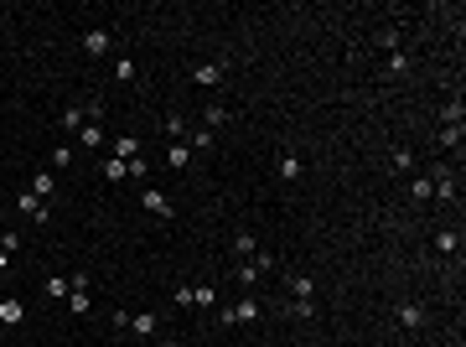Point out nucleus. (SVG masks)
<instances>
[{"mask_svg":"<svg viewBox=\"0 0 466 347\" xmlns=\"http://www.w3.org/2000/svg\"><path fill=\"white\" fill-rule=\"evenodd\" d=\"M26 322V306L21 301H0V326H21Z\"/></svg>","mask_w":466,"mask_h":347,"instance_id":"obj_14","label":"nucleus"},{"mask_svg":"<svg viewBox=\"0 0 466 347\" xmlns=\"http://www.w3.org/2000/svg\"><path fill=\"white\" fill-rule=\"evenodd\" d=\"M88 290H93V275H88V270H78V275H73V290H68V311L73 316H88L93 311V296H88Z\"/></svg>","mask_w":466,"mask_h":347,"instance_id":"obj_1","label":"nucleus"},{"mask_svg":"<svg viewBox=\"0 0 466 347\" xmlns=\"http://www.w3.org/2000/svg\"><path fill=\"white\" fill-rule=\"evenodd\" d=\"M384 68H389V73H404V68H409V52H404V47H399V52H389Z\"/></svg>","mask_w":466,"mask_h":347,"instance_id":"obj_23","label":"nucleus"},{"mask_svg":"<svg viewBox=\"0 0 466 347\" xmlns=\"http://www.w3.org/2000/svg\"><path fill=\"white\" fill-rule=\"evenodd\" d=\"M88 145H104V130L99 125H83V151H88Z\"/></svg>","mask_w":466,"mask_h":347,"instance_id":"obj_28","label":"nucleus"},{"mask_svg":"<svg viewBox=\"0 0 466 347\" xmlns=\"http://www.w3.org/2000/svg\"><path fill=\"white\" fill-rule=\"evenodd\" d=\"M223 125H228V104H218V99H208V109H202V130L212 135V130H223Z\"/></svg>","mask_w":466,"mask_h":347,"instance_id":"obj_11","label":"nucleus"},{"mask_svg":"<svg viewBox=\"0 0 466 347\" xmlns=\"http://www.w3.org/2000/svg\"><path fill=\"white\" fill-rule=\"evenodd\" d=\"M52 166H58V171H62V166H73V145H52Z\"/></svg>","mask_w":466,"mask_h":347,"instance_id":"obj_27","label":"nucleus"},{"mask_svg":"<svg viewBox=\"0 0 466 347\" xmlns=\"http://www.w3.org/2000/svg\"><path fill=\"white\" fill-rule=\"evenodd\" d=\"M5 270H11V254H5V249H0V275H5Z\"/></svg>","mask_w":466,"mask_h":347,"instance_id":"obj_33","label":"nucleus"},{"mask_svg":"<svg viewBox=\"0 0 466 347\" xmlns=\"http://www.w3.org/2000/svg\"><path fill=\"white\" fill-rule=\"evenodd\" d=\"M291 311H295V316H301V322H311V316H316V301H295V306H291Z\"/></svg>","mask_w":466,"mask_h":347,"instance_id":"obj_32","label":"nucleus"},{"mask_svg":"<svg viewBox=\"0 0 466 347\" xmlns=\"http://www.w3.org/2000/svg\"><path fill=\"white\" fill-rule=\"evenodd\" d=\"M104 182H125V161H114V156H109V161H104Z\"/></svg>","mask_w":466,"mask_h":347,"instance_id":"obj_26","label":"nucleus"},{"mask_svg":"<svg viewBox=\"0 0 466 347\" xmlns=\"http://www.w3.org/2000/svg\"><path fill=\"white\" fill-rule=\"evenodd\" d=\"M275 171H280V176H285V182H301V171H306V161H301V156H295V151H285V156H280V161H275Z\"/></svg>","mask_w":466,"mask_h":347,"instance_id":"obj_13","label":"nucleus"},{"mask_svg":"<svg viewBox=\"0 0 466 347\" xmlns=\"http://www.w3.org/2000/svg\"><path fill=\"white\" fill-rule=\"evenodd\" d=\"M409 197H415V202H430V176H425V182H409Z\"/></svg>","mask_w":466,"mask_h":347,"instance_id":"obj_30","label":"nucleus"},{"mask_svg":"<svg viewBox=\"0 0 466 347\" xmlns=\"http://www.w3.org/2000/svg\"><path fill=\"white\" fill-rule=\"evenodd\" d=\"M192 306H218V290L212 285H192Z\"/></svg>","mask_w":466,"mask_h":347,"instance_id":"obj_21","label":"nucleus"},{"mask_svg":"<svg viewBox=\"0 0 466 347\" xmlns=\"http://www.w3.org/2000/svg\"><path fill=\"white\" fill-rule=\"evenodd\" d=\"M114 326H119V332H125V326H130V332H135V337H156V326H161V316H156V311H135V316L114 311Z\"/></svg>","mask_w":466,"mask_h":347,"instance_id":"obj_2","label":"nucleus"},{"mask_svg":"<svg viewBox=\"0 0 466 347\" xmlns=\"http://www.w3.org/2000/svg\"><path fill=\"white\" fill-rule=\"evenodd\" d=\"M135 73H140V68H135V58H119V62H114V78H119V83H130Z\"/></svg>","mask_w":466,"mask_h":347,"instance_id":"obj_25","label":"nucleus"},{"mask_svg":"<svg viewBox=\"0 0 466 347\" xmlns=\"http://www.w3.org/2000/svg\"><path fill=\"white\" fill-rule=\"evenodd\" d=\"M456 249H461L456 228H441V233H435V254H456Z\"/></svg>","mask_w":466,"mask_h":347,"instance_id":"obj_17","label":"nucleus"},{"mask_svg":"<svg viewBox=\"0 0 466 347\" xmlns=\"http://www.w3.org/2000/svg\"><path fill=\"white\" fill-rule=\"evenodd\" d=\"M161 130H166V140H186V135H192L182 115H166V119H161Z\"/></svg>","mask_w":466,"mask_h":347,"instance_id":"obj_15","label":"nucleus"},{"mask_svg":"<svg viewBox=\"0 0 466 347\" xmlns=\"http://www.w3.org/2000/svg\"><path fill=\"white\" fill-rule=\"evenodd\" d=\"M269 270H275V259H269V254H254V259H238V265H233V275H238V285H254V280L269 275Z\"/></svg>","mask_w":466,"mask_h":347,"instance_id":"obj_3","label":"nucleus"},{"mask_svg":"<svg viewBox=\"0 0 466 347\" xmlns=\"http://www.w3.org/2000/svg\"><path fill=\"white\" fill-rule=\"evenodd\" d=\"M0 249H5V254H16V249H21V233L5 228V233H0Z\"/></svg>","mask_w":466,"mask_h":347,"instance_id":"obj_29","label":"nucleus"},{"mask_svg":"<svg viewBox=\"0 0 466 347\" xmlns=\"http://www.w3.org/2000/svg\"><path fill=\"white\" fill-rule=\"evenodd\" d=\"M62 125H68V130H78V125H88V119H83V104H68V109H62Z\"/></svg>","mask_w":466,"mask_h":347,"instance_id":"obj_24","label":"nucleus"},{"mask_svg":"<svg viewBox=\"0 0 466 347\" xmlns=\"http://www.w3.org/2000/svg\"><path fill=\"white\" fill-rule=\"evenodd\" d=\"M140 202H145V213H151V218H166V223L176 218L171 197H166V192H156V187H145V197H140Z\"/></svg>","mask_w":466,"mask_h":347,"instance_id":"obj_5","label":"nucleus"},{"mask_svg":"<svg viewBox=\"0 0 466 347\" xmlns=\"http://www.w3.org/2000/svg\"><path fill=\"white\" fill-rule=\"evenodd\" d=\"M166 166H171V171H186V166H192V145H186V140H171V145H166Z\"/></svg>","mask_w":466,"mask_h":347,"instance_id":"obj_9","label":"nucleus"},{"mask_svg":"<svg viewBox=\"0 0 466 347\" xmlns=\"http://www.w3.org/2000/svg\"><path fill=\"white\" fill-rule=\"evenodd\" d=\"M285 290H291L295 301H316V280L301 275V270H295V275H285Z\"/></svg>","mask_w":466,"mask_h":347,"instance_id":"obj_7","label":"nucleus"},{"mask_svg":"<svg viewBox=\"0 0 466 347\" xmlns=\"http://www.w3.org/2000/svg\"><path fill=\"white\" fill-rule=\"evenodd\" d=\"M26 192H32V197H42V202H52V192H58V176H52V171H32Z\"/></svg>","mask_w":466,"mask_h":347,"instance_id":"obj_8","label":"nucleus"},{"mask_svg":"<svg viewBox=\"0 0 466 347\" xmlns=\"http://www.w3.org/2000/svg\"><path fill=\"white\" fill-rule=\"evenodd\" d=\"M68 290H73V280H62V275H52V280H47V296H52V301H62Z\"/></svg>","mask_w":466,"mask_h":347,"instance_id":"obj_22","label":"nucleus"},{"mask_svg":"<svg viewBox=\"0 0 466 347\" xmlns=\"http://www.w3.org/2000/svg\"><path fill=\"white\" fill-rule=\"evenodd\" d=\"M445 145V151H461V125H441V135H435Z\"/></svg>","mask_w":466,"mask_h":347,"instance_id":"obj_19","label":"nucleus"},{"mask_svg":"<svg viewBox=\"0 0 466 347\" xmlns=\"http://www.w3.org/2000/svg\"><path fill=\"white\" fill-rule=\"evenodd\" d=\"M21 218H32V223H47V218H52V208H47L42 197H32V192H21Z\"/></svg>","mask_w":466,"mask_h":347,"instance_id":"obj_12","label":"nucleus"},{"mask_svg":"<svg viewBox=\"0 0 466 347\" xmlns=\"http://www.w3.org/2000/svg\"><path fill=\"white\" fill-rule=\"evenodd\" d=\"M259 311H265V306H259L254 296H244L238 306H223V322H228V326H238V322H259Z\"/></svg>","mask_w":466,"mask_h":347,"instance_id":"obj_4","label":"nucleus"},{"mask_svg":"<svg viewBox=\"0 0 466 347\" xmlns=\"http://www.w3.org/2000/svg\"><path fill=\"white\" fill-rule=\"evenodd\" d=\"M399 322H404L409 332H419V326H425V311H419V306H399Z\"/></svg>","mask_w":466,"mask_h":347,"instance_id":"obj_20","label":"nucleus"},{"mask_svg":"<svg viewBox=\"0 0 466 347\" xmlns=\"http://www.w3.org/2000/svg\"><path fill=\"white\" fill-rule=\"evenodd\" d=\"M233 254H238V259H254L259 254V239H254V233H238V239H233Z\"/></svg>","mask_w":466,"mask_h":347,"instance_id":"obj_16","label":"nucleus"},{"mask_svg":"<svg viewBox=\"0 0 466 347\" xmlns=\"http://www.w3.org/2000/svg\"><path fill=\"white\" fill-rule=\"evenodd\" d=\"M135 156H140V140H135V135L114 140V161H135Z\"/></svg>","mask_w":466,"mask_h":347,"instance_id":"obj_18","label":"nucleus"},{"mask_svg":"<svg viewBox=\"0 0 466 347\" xmlns=\"http://www.w3.org/2000/svg\"><path fill=\"white\" fill-rule=\"evenodd\" d=\"M441 119H445V125H461V99H456V104H445Z\"/></svg>","mask_w":466,"mask_h":347,"instance_id":"obj_31","label":"nucleus"},{"mask_svg":"<svg viewBox=\"0 0 466 347\" xmlns=\"http://www.w3.org/2000/svg\"><path fill=\"white\" fill-rule=\"evenodd\" d=\"M109 47H114V32H104V26H93V32H83V52H88V58H104Z\"/></svg>","mask_w":466,"mask_h":347,"instance_id":"obj_6","label":"nucleus"},{"mask_svg":"<svg viewBox=\"0 0 466 347\" xmlns=\"http://www.w3.org/2000/svg\"><path fill=\"white\" fill-rule=\"evenodd\" d=\"M192 78H197V88H218V83H223V62H197Z\"/></svg>","mask_w":466,"mask_h":347,"instance_id":"obj_10","label":"nucleus"}]
</instances>
